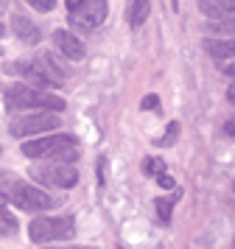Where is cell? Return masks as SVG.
I'll return each mask as SVG.
<instances>
[{
  "mask_svg": "<svg viewBox=\"0 0 235 249\" xmlns=\"http://www.w3.org/2000/svg\"><path fill=\"white\" fill-rule=\"evenodd\" d=\"M224 132H227V135H235V118H233V121H227V126H224Z\"/></svg>",
  "mask_w": 235,
  "mask_h": 249,
  "instance_id": "obj_24",
  "label": "cell"
},
{
  "mask_svg": "<svg viewBox=\"0 0 235 249\" xmlns=\"http://www.w3.org/2000/svg\"><path fill=\"white\" fill-rule=\"evenodd\" d=\"M84 3H87V0H65V6L70 9V12H76L78 6H84Z\"/></svg>",
  "mask_w": 235,
  "mask_h": 249,
  "instance_id": "obj_23",
  "label": "cell"
},
{
  "mask_svg": "<svg viewBox=\"0 0 235 249\" xmlns=\"http://www.w3.org/2000/svg\"><path fill=\"white\" fill-rule=\"evenodd\" d=\"M148 12H151L148 0H132V3H129V12H126V20L132 25H140V23H145Z\"/></svg>",
  "mask_w": 235,
  "mask_h": 249,
  "instance_id": "obj_13",
  "label": "cell"
},
{
  "mask_svg": "<svg viewBox=\"0 0 235 249\" xmlns=\"http://www.w3.org/2000/svg\"><path fill=\"white\" fill-rule=\"evenodd\" d=\"M207 31H216V34H233L235 36V17L233 20H218V23H213L210 28H207Z\"/></svg>",
  "mask_w": 235,
  "mask_h": 249,
  "instance_id": "obj_17",
  "label": "cell"
},
{
  "mask_svg": "<svg viewBox=\"0 0 235 249\" xmlns=\"http://www.w3.org/2000/svg\"><path fill=\"white\" fill-rule=\"evenodd\" d=\"M59 115L56 112H39V115H28L20 121H11L9 132L14 137H28V135H45V132H54L59 129Z\"/></svg>",
  "mask_w": 235,
  "mask_h": 249,
  "instance_id": "obj_6",
  "label": "cell"
},
{
  "mask_svg": "<svg viewBox=\"0 0 235 249\" xmlns=\"http://www.w3.org/2000/svg\"><path fill=\"white\" fill-rule=\"evenodd\" d=\"M218 68H221L224 76L235 79V56H230V59H224V62H218Z\"/></svg>",
  "mask_w": 235,
  "mask_h": 249,
  "instance_id": "obj_20",
  "label": "cell"
},
{
  "mask_svg": "<svg viewBox=\"0 0 235 249\" xmlns=\"http://www.w3.org/2000/svg\"><path fill=\"white\" fill-rule=\"evenodd\" d=\"M227 98H230V101L235 104V84H233V87H230V92H227Z\"/></svg>",
  "mask_w": 235,
  "mask_h": 249,
  "instance_id": "obj_25",
  "label": "cell"
},
{
  "mask_svg": "<svg viewBox=\"0 0 235 249\" xmlns=\"http://www.w3.org/2000/svg\"><path fill=\"white\" fill-rule=\"evenodd\" d=\"M31 177L48 188H73L78 182V171L70 162H51V165H31Z\"/></svg>",
  "mask_w": 235,
  "mask_h": 249,
  "instance_id": "obj_5",
  "label": "cell"
},
{
  "mask_svg": "<svg viewBox=\"0 0 235 249\" xmlns=\"http://www.w3.org/2000/svg\"><path fill=\"white\" fill-rule=\"evenodd\" d=\"M177 137H179V124L174 121V124H168V129H165V135L157 140V146H163V148H168V146H174L177 143Z\"/></svg>",
  "mask_w": 235,
  "mask_h": 249,
  "instance_id": "obj_16",
  "label": "cell"
},
{
  "mask_svg": "<svg viewBox=\"0 0 235 249\" xmlns=\"http://www.w3.org/2000/svg\"><path fill=\"white\" fill-rule=\"evenodd\" d=\"M0 36H6V28H3V23H0Z\"/></svg>",
  "mask_w": 235,
  "mask_h": 249,
  "instance_id": "obj_26",
  "label": "cell"
},
{
  "mask_svg": "<svg viewBox=\"0 0 235 249\" xmlns=\"http://www.w3.org/2000/svg\"><path fill=\"white\" fill-rule=\"evenodd\" d=\"M6 107L9 109H45V112H62L65 101L56 95H45V92L34 90L28 84H11L6 90Z\"/></svg>",
  "mask_w": 235,
  "mask_h": 249,
  "instance_id": "obj_4",
  "label": "cell"
},
{
  "mask_svg": "<svg viewBox=\"0 0 235 249\" xmlns=\"http://www.w3.org/2000/svg\"><path fill=\"white\" fill-rule=\"evenodd\" d=\"M0 53H3V51H0Z\"/></svg>",
  "mask_w": 235,
  "mask_h": 249,
  "instance_id": "obj_29",
  "label": "cell"
},
{
  "mask_svg": "<svg viewBox=\"0 0 235 249\" xmlns=\"http://www.w3.org/2000/svg\"><path fill=\"white\" fill-rule=\"evenodd\" d=\"M0 154H3V148H0Z\"/></svg>",
  "mask_w": 235,
  "mask_h": 249,
  "instance_id": "obj_28",
  "label": "cell"
},
{
  "mask_svg": "<svg viewBox=\"0 0 235 249\" xmlns=\"http://www.w3.org/2000/svg\"><path fill=\"white\" fill-rule=\"evenodd\" d=\"M0 199H9L11 204H17L20 210H28V213L54 207V199L45 191L17 179L14 174H6V171H0Z\"/></svg>",
  "mask_w": 235,
  "mask_h": 249,
  "instance_id": "obj_1",
  "label": "cell"
},
{
  "mask_svg": "<svg viewBox=\"0 0 235 249\" xmlns=\"http://www.w3.org/2000/svg\"><path fill=\"white\" fill-rule=\"evenodd\" d=\"M140 109H160V98L157 95H145L140 101Z\"/></svg>",
  "mask_w": 235,
  "mask_h": 249,
  "instance_id": "obj_21",
  "label": "cell"
},
{
  "mask_svg": "<svg viewBox=\"0 0 235 249\" xmlns=\"http://www.w3.org/2000/svg\"><path fill=\"white\" fill-rule=\"evenodd\" d=\"M11 28H14V34H17V39L20 42H25V45H36L39 42V28H36V23H34L28 14L22 12H14L11 14Z\"/></svg>",
  "mask_w": 235,
  "mask_h": 249,
  "instance_id": "obj_10",
  "label": "cell"
},
{
  "mask_svg": "<svg viewBox=\"0 0 235 249\" xmlns=\"http://www.w3.org/2000/svg\"><path fill=\"white\" fill-rule=\"evenodd\" d=\"M204 51L210 53L216 62L235 56V36H221V39H204Z\"/></svg>",
  "mask_w": 235,
  "mask_h": 249,
  "instance_id": "obj_12",
  "label": "cell"
},
{
  "mask_svg": "<svg viewBox=\"0 0 235 249\" xmlns=\"http://www.w3.org/2000/svg\"><path fill=\"white\" fill-rule=\"evenodd\" d=\"M163 171H165V162L160 157H148L143 162V174H148V177H151V174H163Z\"/></svg>",
  "mask_w": 235,
  "mask_h": 249,
  "instance_id": "obj_18",
  "label": "cell"
},
{
  "mask_svg": "<svg viewBox=\"0 0 235 249\" xmlns=\"http://www.w3.org/2000/svg\"><path fill=\"white\" fill-rule=\"evenodd\" d=\"M22 154L31 160H56V162H73L78 157V146L73 135H39L22 143Z\"/></svg>",
  "mask_w": 235,
  "mask_h": 249,
  "instance_id": "obj_2",
  "label": "cell"
},
{
  "mask_svg": "<svg viewBox=\"0 0 235 249\" xmlns=\"http://www.w3.org/2000/svg\"><path fill=\"white\" fill-rule=\"evenodd\" d=\"M157 182H160L163 188H174V179H171V177H165V174H157Z\"/></svg>",
  "mask_w": 235,
  "mask_h": 249,
  "instance_id": "obj_22",
  "label": "cell"
},
{
  "mask_svg": "<svg viewBox=\"0 0 235 249\" xmlns=\"http://www.w3.org/2000/svg\"><path fill=\"white\" fill-rule=\"evenodd\" d=\"M104 20H107V0H87L76 12H70V25L78 31H92Z\"/></svg>",
  "mask_w": 235,
  "mask_h": 249,
  "instance_id": "obj_7",
  "label": "cell"
},
{
  "mask_svg": "<svg viewBox=\"0 0 235 249\" xmlns=\"http://www.w3.org/2000/svg\"><path fill=\"white\" fill-rule=\"evenodd\" d=\"M28 6H34L36 12H54V6H56V0H25Z\"/></svg>",
  "mask_w": 235,
  "mask_h": 249,
  "instance_id": "obj_19",
  "label": "cell"
},
{
  "mask_svg": "<svg viewBox=\"0 0 235 249\" xmlns=\"http://www.w3.org/2000/svg\"><path fill=\"white\" fill-rule=\"evenodd\" d=\"M31 65L36 68V73H39V76L48 81V84H54V87L65 84V79L70 76V73H67V68L54 56V53H36Z\"/></svg>",
  "mask_w": 235,
  "mask_h": 249,
  "instance_id": "obj_8",
  "label": "cell"
},
{
  "mask_svg": "<svg viewBox=\"0 0 235 249\" xmlns=\"http://www.w3.org/2000/svg\"><path fill=\"white\" fill-rule=\"evenodd\" d=\"M73 235H76V218L73 215H39L28 224V238L34 244L70 241Z\"/></svg>",
  "mask_w": 235,
  "mask_h": 249,
  "instance_id": "obj_3",
  "label": "cell"
},
{
  "mask_svg": "<svg viewBox=\"0 0 235 249\" xmlns=\"http://www.w3.org/2000/svg\"><path fill=\"white\" fill-rule=\"evenodd\" d=\"M199 12L210 20H221L235 12V0H199Z\"/></svg>",
  "mask_w": 235,
  "mask_h": 249,
  "instance_id": "obj_11",
  "label": "cell"
},
{
  "mask_svg": "<svg viewBox=\"0 0 235 249\" xmlns=\"http://www.w3.org/2000/svg\"><path fill=\"white\" fill-rule=\"evenodd\" d=\"M179 199V191H177V196H168V199H157L154 202V207H157V215L163 218V221H171V207H174V202Z\"/></svg>",
  "mask_w": 235,
  "mask_h": 249,
  "instance_id": "obj_15",
  "label": "cell"
},
{
  "mask_svg": "<svg viewBox=\"0 0 235 249\" xmlns=\"http://www.w3.org/2000/svg\"><path fill=\"white\" fill-rule=\"evenodd\" d=\"M67 249H92V247H67Z\"/></svg>",
  "mask_w": 235,
  "mask_h": 249,
  "instance_id": "obj_27",
  "label": "cell"
},
{
  "mask_svg": "<svg viewBox=\"0 0 235 249\" xmlns=\"http://www.w3.org/2000/svg\"><path fill=\"white\" fill-rule=\"evenodd\" d=\"M14 232H17V218L11 215V210H6L0 199V235H14Z\"/></svg>",
  "mask_w": 235,
  "mask_h": 249,
  "instance_id": "obj_14",
  "label": "cell"
},
{
  "mask_svg": "<svg viewBox=\"0 0 235 249\" xmlns=\"http://www.w3.org/2000/svg\"><path fill=\"white\" fill-rule=\"evenodd\" d=\"M54 45L59 48V53H65L67 59H84V53H87L84 42H81L73 31H65V28H56L54 31Z\"/></svg>",
  "mask_w": 235,
  "mask_h": 249,
  "instance_id": "obj_9",
  "label": "cell"
}]
</instances>
